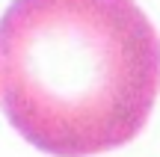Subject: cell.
I'll return each instance as SVG.
<instances>
[{"mask_svg": "<svg viewBox=\"0 0 160 157\" xmlns=\"http://www.w3.org/2000/svg\"><path fill=\"white\" fill-rule=\"evenodd\" d=\"M157 92L160 36L137 0H12L0 18V107L51 157L128 145Z\"/></svg>", "mask_w": 160, "mask_h": 157, "instance_id": "obj_1", "label": "cell"}]
</instances>
